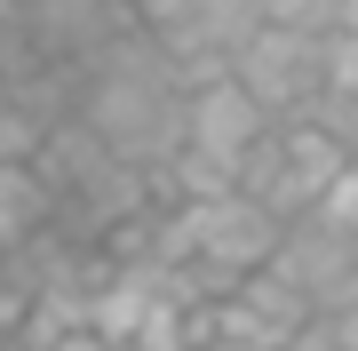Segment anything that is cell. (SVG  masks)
Instances as JSON below:
<instances>
[{
	"label": "cell",
	"mask_w": 358,
	"mask_h": 351,
	"mask_svg": "<svg viewBox=\"0 0 358 351\" xmlns=\"http://www.w3.org/2000/svg\"><path fill=\"white\" fill-rule=\"evenodd\" d=\"M183 96L192 80L176 72V56L159 48L143 25H128L112 48H96L80 64V120L112 144L120 160H136L159 184V168L183 152Z\"/></svg>",
	"instance_id": "1"
},
{
	"label": "cell",
	"mask_w": 358,
	"mask_h": 351,
	"mask_svg": "<svg viewBox=\"0 0 358 351\" xmlns=\"http://www.w3.org/2000/svg\"><path fill=\"white\" fill-rule=\"evenodd\" d=\"M287 223L255 192H215V200H167L159 208V263H199L215 280H247L271 263Z\"/></svg>",
	"instance_id": "2"
},
{
	"label": "cell",
	"mask_w": 358,
	"mask_h": 351,
	"mask_svg": "<svg viewBox=\"0 0 358 351\" xmlns=\"http://www.w3.org/2000/svg\"><path fill=\"white\" fill-rule=\"evenodd\" d=\"M136 25L152 32L159 48L176 56V72L199 88V80L231 72L239 40L263 25V0H136Z\"/></svg>",
	"instance_id": "3"
},
{
	"label": "cell",
	"mask_w": 358,
	"mask_h": 351,
	"mask_svg": "<svg viewBox=\"0 0 358 351\" xmlns=\"http://www.w3.org/2000/svg\"><path fill=\"white\" fill-rule=\"evenodd\" d=\"M239 88L255 96L271 120H294L310 96L327 88V32H287V25H255L231 56Z\"/></svg>",
	"instance_id": "4"
},
{
	"label": "cell",
	"mask_w": 358,
	"mask_h": 351,
	"mask_svg": "<svg viewBox=\"0 0 358 351\" xmlns=\"http://www.w3.org/2000/svg\"><path fill=\"white\" fill-rule=\"evenodd\" d=\"M207 319H215V336L247 343V351H294V336L319 319V303H310L294 280H279V272L263 263V272L231 280V296L207 303Z\"/></svg>",
	"instance_id": "5"
},
{
	"label": "cell",
	"mask_w": 358,
	"mask_h": 351,
	"mask_svg": "<svg viewBox=\"0 0 358 351\" xmlns=\"http://www.w3.org/2000/svg\"><path fill=\"white\" fill-rule=\"evenodd\" d=\"M271 272L294 280L310 303H319V312H334V303H350V287H358V240L310 208V216H294L287 232H279V247H271Z\"/></svg>",
	"instance_id": "6"
},
{
	"label": "cell",
	"mask_w": 358,
	"mask_h": 351,
	"mask_svg": "<svg viewBox=\"0 0 358 351\" xmlns=\"http://www.w3.org/2000/svg\"><path fill=\"white\" fill-rule=\"evenodd\" d=\"M263 136H271V112L239 88V72H215V80H199L183 96V144L207 152V160H223V168H239Z\"/></svg>",
	"instance_id": "7"
},
{
	"label": "cell",
	"mask_w": 358,
	"mask_h": 351,
	"mask_svg": "<svg viewBox=\"0 0 358 351\" xmlns=\"http://www.w3.org/2000/svg\"><path fill=\"white\" fill-rule=\"evenodd\" d=\"M48 223H56L48 176H40L32 160H0V256H8V247H24L32 232H48Z\"/></svg>",
	"instance_id": "8"
},
{
	"label": "cell",
	"mask_w": 358,
	"mask_h": 351,
	"mask_svg": "<svg viewBox=\"0 0 358 351\" xmlns=\"http://www.w3.org/2000/svg\"><path fill=\"white\" fill-rule=\"evenodd\" d=\"M40 136H48V120H40L24 96L0 88V160H40Z\"/></svg>",
	"instance_id": "9"
},
{
	"label": "cell",
	"mask_w": 358,
	"mask_h": 351,
	"mask_svg": "<svg viewBox=\"0 0 358 351\" xmlns=\"http://www.w3.org/2000/svg\"><path fill=\"white\" fill-rule=\"evenodd\" d=\"M343 0H263V25H287V32H334Z\"/></svg>",
	"instance_id": "10"
},
{
	"label": "cell",
	"mask_w": 358,
	"mask_h": 351,
	"mask_svg": "<svg viewBox=\"0 0 358 351\" xmlns=\"http://www.w3.org/2000/svg\"><path fill=\"white\" fill-rule=\"evenodd\" d=\"M319 216H327V223H343V232L358 240V160H350V168H343V176L327 184V200H319Z\"/></svg>",
	"instance_id": "11"
},
{
	"label": "cell",
	"mask_w": 358,
	"mask_h": 351,
	"mask_svg": "<svg viewBox=\"0 0 358 351\" xmlns=\"http://www.w3.org/2000/svg\"><path fill=\"white\" fill-rule=\"evenodd\" d=\"M327 88L358 96V32H327Z\"/></svg>",
	"instance_id": "12"
},
{
	"label": "cell",
	"mask_w": 358,
	"mask_h": 351,
	"mask_svg": "<svg viewBox=\"0 0 358 351\" xmlns=\"http://www.w3.org/2000/svg\"><path fill=\"white\" fill-rule=\"evenodd\" d=\"M32 351H120V343L103 336L96 319H80V327H48V336H32Z\"/></svg>",
	"instance_id": "13"
},
{
	"label": "cell",
	"mask_w": 358,
	"mask_h": 351,
	"mask_svg": "<svg viewBox=\"0 0 358 351\" xmlns=\"http://www.w3.org/2000/svg\"><path fill=\"white\" fill-rule=\"evenodd\" d=\"M0 351H32V343H24V336H0Z\"/></svg>",
	"instance_id": "14"
},
{
	"label": "cell",
	"mask_w": 358,
	"mask_h": 351,
	"mask_svg": "<svg viewBox=\"0 0 358 351\" xmlns=\"http://www.w3.org/2000/svg\"><path fill=\"white\" fill-rule=\"evenodd\" d=\"M120 351H143V343H120Z\"/></svg>",
	"instance_id": "15"
}]
</instances>
